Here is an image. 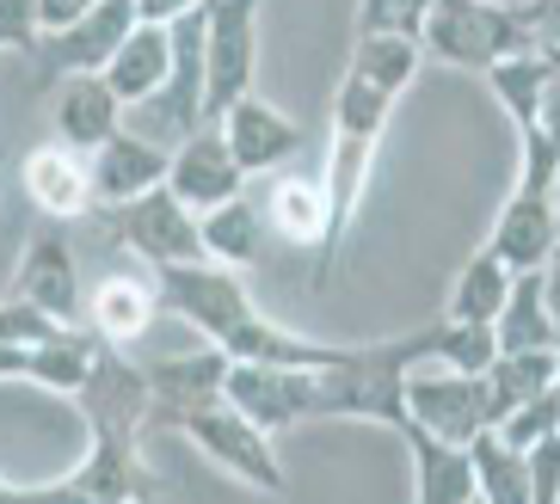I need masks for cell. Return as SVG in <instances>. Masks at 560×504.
Returning <instances> with one entry per match:
<instances>
[{
	"mask_svg": "<svg viewBox=\"0 0 560 504\" xmlns=\"http://www.w3.org/2000/svg\"><path fill=\"white\" fill-rule=\"evenodd\" d=\"M388 117H395V98L376 93L370 81H358L346 68V81L332 93L327 166H320V185H327V241L314 253V290H327V277L339 271V253H346L351 228H358L363 197H370V173H376V154H382V136H388Z\"/></svg>",
	"mask_w": 560,
	"mask_h": 504,
	"instance_id": "1",
	"label": "cell"
},
{
	"mask_svg": "<svg viewBox=\"0 0 560 504\" xmlns=\"http://www.w3.org/2000/svg\"><path fill=\"white\" fill-rule=\"evenodd\" d=\"M548 13H555V0H431L425 25H419V49L450 68L487 74L505 56L542 49Z\"/></svg>",
	"mask_w": 560,
	"mask_h": 504,
	"instance_id": "2",
	"label": "cell"
},
{
	"mask_svg": "<svg viewBox=\"0 0 560 504\" xmlns=\"http://www.w3.org/2000/svg\"><path fill=\"white\" fill-rule=\"evenodd\" d=\"M166 431L191 437L215 468L234 473V480H247L265 499H283V487H290V473H283V461H278V437H265L259 424H253L247 412H234L222 394L203 400V407H191V412H179Z\"/></svg>",
	"mask_w": 560,
	"mask_h": 504,
	"instance_id": "3",
	"label": "cell"
},
{
	"mask_svg": "<svg viewBox=\"0 0 560 504\" xmlns=\"http://www.w3.org/2000/svg\"><path fill=\"white\" fill-rule=\"evenodd\" d=\"M400 400H407V424H419V431H431L444 443H475L480 431L499 424L493 382L468 370H444V363L400 375Z\"/></svg>",
	"mask_w": 560,
	"mask_h": 504,
	"instance_id": "4",
	"label": "cell"
},
{
	"mask_svg": "<svg viewBox=\"0 0 560 504\" xmlns=\"http://www.w3.org/2000/svg\"><path fill=\"white\" fill-rule=\"evenodd\" d=\"M259 13L265 0H203V124H215L241 93H253Z\"/></svg>",
	"mask_w": 560,
	"mask_h": 504,
	"instance_id": "5",
	"label": "cell"
},
{
	"mask_svg": "<svg viewBox=\"0 0 560 504\" xmlns=\"http://www.w3.org/2000/svg\"><path fill=\"white\" fill-rule=\"evenodd\" d=\"M100 222H105V234H112V246L136 253L149 271H161V265H198V259H203L198 215L185 210L179 197L166 191V185L130 197V203H112V210H100Z\"/></svg>",
	"mask_w": 560,
	"mask_h": 504,
	"instance_id": "6",
	"label": "cell"
},
{
	"mask_svg": "<svg viewBox=\"0 0 560 504\" xmlns=\"http://www.w3.org/2000/svg\"><path fill=\"white\" fill-rule=\"evenodd\" d=\"M154 295H161V314L185 320L203 344H215L229 326H241L253 308H259L253 290L241 283V271L210 265V259H198V265H161V271H154Z\"/></svg>",
	"mask_w": 560,
	"mask_h": 504,
	"instance_id": "7",
	"label": "cell"
},
{
	"mask_svg": "<svg viewBox=\"0 0 560 504\" xmlns=\"http://www.w3.org/2000/svg\"><path fill=\"white\" fill-rule=\"evenodd\" d=\"M7 295L32 302L37 314H50L56 326H81V308H86V290H81V265H74V241L62 234V222H50L44 234L25 241L13 265V283Z\"/></svg>",
	"mask_w": 560,
	"mask_h": 504,
	"instance_id": "8",
	"label": "cell"
},
{
	"mask_svg": "<svg viewBox=\"0 0 560 504\" xmlns=\"http://www.w3.org/2000/svg\"><path fill=\"white\" fill-rule=\"evenodd\" d=\"M130 25H136V0H93L74 25L37 32V44L25 49V56H32L37 74L56 86L62 74H93V68H105V56L130 37Z\"/></svg>",
	"mask_w": 560,
	"mask_h": 504,
	"instance_id": "9",
	"label": "cell"
},
{
	"mask_svg": "<svg viewBox=\"0 0 560 504\" xmlns=\"http://www.w3.org/2000/svg\"><path fill=\"white\" fill-rule=\"evenodd\" d=\"M86 456L81 468L68 473L74 487L93 504H154L161 492V473L142 461V431H124V424H86Z\"/></svg>",
	"mask_w": 560,
	"mask_h": 504,
	"instance_id": "10",
	"label": "cell"
},
{
	"mask_svg": "<svg viewBox=\"0 0 560 504\" xmlns=\"http://www.w3.org/2000/svg\"><path fill=\"white\" fill-rule=\"evenodd\" d=\"M161 185L179 197L191 215H203V210H215V203H229V197L247 191V173L234 166L222 130H215V124H198V130H185V142L166 154V179Z\"/></svg>",
	"mask_w": 560,
	"mask_h": 504,
	"instance_id": "11",
	"label": "cell"
},
{
	"mask_svg": "<svg viewBox=\"0 0 560 504\" xmlns=\"http://www.w3.org/2000/svg\"><path fill=\"white\" fill-rule=\"evenodd\" d=\"M74 407H81L86 424H124V431H149V375H142V363H130L117 344L100 339V351H93V363H86L81 388L68 394Z\"/></svg>",
	"mask_w": 560,
	"mask_h": 504,
	"instance_id": "12",
	"label": "cell"
},
{
	"mask_svg": "<svg viewBox=\"0 0 560 504\" xmlns=\"http://www.w3.org/2000/svg\"><path fill=\"white\" fill-rule=\"evenodd\" d=\"M215 130H222V142H229L234 166L241 173H278L283 161H296V148H302V124L290 112H278L271 98L259 93H241L229 105V112L215 117Z\"/></svg>",
	"mask_w": 560,
	"mask_h": 504,
	"instance_id": "13",
	"label": "cell"
},
{
	"mask_svg": "<svg viewBox=\"0 0 560 504\" xmlns=\"http://www.w3.org/2000/svg\"><path fill=\"white\" fill-rule=\"evenodd\" d=\"M166 179V148L149 136L117 130L105 136L93 154H86V191H93V210H112V203H130V197L154 191Z\"/></svg>",
	"mask_w": 560,
	"mask_h": 504,
	"instance_id": "14",
	"label": "cell"
},
{
	"mask_svg": "<svg viewBox=\"0 0 560 504\" xmlns=\"http://www.w3.org/2000/svg\"><path fill=\"white\" fill-rule=\"evenodd\" d=\"M560 241V203L542 191H511L493 215V234H487V253L511 271H536V265L555 253Z\"/></svg>",
	"mask_w": 560,
	"mask_h": 504,
	"instance_id": "15",
	"label": "cell"
},
{
	"mask_svg": "<svg viewBox=\"0 0 560 504\" xmlns=\"http://www.w3.org/2000/svg\"><path fill=\"white\" fill-rule=\"evenodd\" d=\"M142 375H149V394H154L149 431H166L179 412H191V407H203V400H215V394H222L229 358H222L215 344H203V351H185V358L142 363Z\"/></svg>",
	"mask_w": 560,
	"mask_h": 504,
	"instance_id": "16",
	"label": "cell"
},
{
	"mask_svg": "<svg viewBox=\"0 0 560 504\" xmlns=\"http://www.w3.org/2000/svg\"><path fill=\"white\" fill-rule=\"evenodd\" d=\"M222 400L247 412L265 437H278L302 424V370H271V363H229L222 375Z\"/></svg>",
	"mask_w": 560,
	"mask_h": 504,
	"instance_id": "17",
	"label": "cell"
},
{
	"mask_svg": "<svg viewBox=\"0 0 560 504\" xmlns=\"http://www.w3.org/2000/svg\"><path fill=\"white\" fill-rule=\"evenodd\" d=\"M50 117H56V142L74 148V154H93L105 136L124 130V105H117V93L105 86L100 68L93 74H62Z\"/></svg>",
	"mask_w": 560,
	"mask_h": 504,
	"instance_id": "18",
	"label": "cell"
},
{
	"mask_svg": "<svg viewBox=\"0 0 560 504\" xmlns=\"http://www.w3.org/2000/svg\"><path fill=\"white\" fill-rule=\"evenodd\" d=\"M25 203L37 215H50V222H81L93 215V191H86V154L62 142H44L25 154Z\"/></svg>",
	"mask_w": 560,
	"mask_h": 504,
	"instance_id": "19",
	"label": "cell"
},
{
	"mask_svg": "<svg viewBox=\"0 0 560 504\" xmlns=\"http://www.w3.org/2000/svg\"><path fill=\"white\" fill-rule=\"evenodd\" d=\"M407 443L412 461V504H468L475 499V468H468V443H444L419 431V424H400L395 431Z\"/></svg>",
	"mask_w": 560,
	"mask_h": 504,
	"instance_id": "20",
	"label": "cell"
},
{
	"mask_svg": "<svg viewBox=\"0 0 560 504\" xmlns=\"http://www.w3.org/2000/svg\"><path fill=\"white\" fill-rule=\"evenodd\" d=\"M166 62H173V37H166V25H154V19H136L130 37L105 56V86L117 93V105H149V98H161L166 86Z\"/></svg>",
	"mask_w": 560,
	"mask_h": 504,
	"instance_id": "21",
	"label": "cell"
},
{
	"mask_svg": "<svg viewBox=\"0 0 560 504\" xmlns=\"http://www.w3.org/2000/svg\"><path fill=\"white\" fill-rule=\"evenodd\" d=\"M161 314V295H154V277H105L100 290H86V308H81V326L105 344H136L142 332L154 326Z\"/></svg>",
	"mask_w": 560,
	"mask_h": 504,
	"instance_id": "22",
	"label": "cell"
},
{
	"mask_svg": "<svg viewBox=\"0 0 560 504\" xmlns=\"http://www.w3.org/2000/svg\"><path fill=\"white\" fill-rule=\"evenodd\" d=\"M198 241L210 265H229V271H253L265 259V210L247 191L215 203V210L198 215Z\"/></svg>",
	"mask_w": 560,
	"mask_h": 504,
	"instance_id": "23",
	"label": "cell"
},
{
	"mask_svg": "<svg viewBox=\"0 0 560 504\" xmlns=\"http://www.w3.org/2000/svg\"><path fill=\"white\" fill-rule=\"evenodd\" d=\"M493 339L499 351H560V326L548 314L542 271H517L505 290V308L493 314Z\"/></svg>",
	"mask_w": 560,
	"mask_h": 504,
	"instance_id": "24",
	"label": "cell"
},
{
	"mask_svg": "<svg viewBox=\"0 0 560 504\" xmlns=\"http://www.w3.org/2000/svg\"><path fill=\"white\" fill-rule=\"evenodd\" d=\"M265 228H278V241L320 253V241H327V185L308 179V173H278L271 191H265Z\"/></svg>",
	"mask_w": 560,
	"mask_h": 504,
	"instance_id": "25",
	"label": "cell"
},
{
	"mask_svg": "<svg viewBox=\"0 0 560 504\" xmlns=\"http://www.w3.org/2000/svg\"><path fill=\"white\" fill-rule=\"evenodd\" d=\"M351 74L358 81H370L376 93H388V98H400L412 81H419V68H425V49H419V37H388V32H376V37H358L351 44Z\"/></svg>",
	"mask_w": 560,
	"mask_h": 504,
	"instance_id": "26",
	"label": "cell"
},
{
	"mask_svg": "<svg viewBox=\"0 0 560 504\" xmlns=\"http://www.w3.org/2000/svg\"><path fill=\"white\" fill-rule=\"evenodd\" d=\"M511 265H499L487 246H480L475 259L456 271L450 283V302H444V320H468V326H493V314L505 308V290H511Z\"/></svg>",
	"mask_w": 560,
	"mask_h": 504,
	"instance_id": "27",
	"label": "cell"
},
{
	"mask_svg": "<svg viewBox=\"0 0 560 504\" xmlns=\"http://www.w3.org/2000/svg\"><path fill=\"white\" fill-rule=\"evenodd\" d=\"M468 468H475V499L480 504H529L524 449H511L505 437L480 431V437L468 443Z\"/></svg>",
	"mask_w": 560,
	"mask_h": 504,
	"instance_id": "28",
	"label": "cell"
},
{
	"mask_svg": "<svg viewBox=\"0 0 560 504\" xmlns=\"http://www.w3.org/2000/svg\"><path fill=\"white\" fill-rule=\"evenodd\" d=\"M548 74H555V68H548V56H542V49H524V56H505V62H493V68H487V86H493L499 112L511 117V130L536 117Z\"/></svg>",
	"mask_w": 560,
	"mask_h": 504,
	"instance_id": "29",
	"label": "cell"
},
{
	"mask_svg": "<svg viewBox=\"0 0 560 504\" xmlns=\"http://www.w3.org/2000/svg\"><path fill=\"white\" fill-rule=\"evenodd\" d=\"M555 375H560V351H499V358L487 363V382H493L499 412L517 407V400H529V394H548Z\"/></svg>",
	"mask_w": 560,
	"mask_h": 504,
	"instance_id": "30",
	"label": "cell"
},
{
	"mask_svg": "<svg viewBox=\"0 0 560 504\" xmlns=\"http://www.w3.org/2000/svg\"><path fill=\"white\" fill-rule=\"evenodd\" d=\"M493 437H505L511 449H536L542 437H560V400H555V388L529 394V400H517V407H505V412H499V424H493Z\"/></svg>",
	"mask_w": 560,
	"mask_h": 504,
	"instance_id": "31",
	"label": "cell"
},
{
	"mask_svg": "<svg viewBox=\"0 0 560 504\" xmlns=\"http://www.w3.org/2000/svg\"><path fill=\"white\" fill-rule=\"evenodd\" d=\"M555 185H560V148L536 124H517V191L555 197Z\"/></svg>",
	"mask_w": 560,
	"mask_h": 504,
	"instance_id": "32",
	"label": "cell"
},
{
	"mask_svg": "<svg viewBox=\"0 0 560 504\" xmlns=\"http://www.w3.org/2000/svg\"><path fill=\"white\" fill-rule=\"evenodd\" d=\"M431 0H358V37H419Z\"/></svg>",
	"mask_w": 560,
	"mask_h": 504,
	"instance_id": "33",
	"label": "cell"
},
{
	"mask_svg": "<svg viewBox=\"0 0 560 504\" xmlns=\"http://www.w3.org/2000/svg\"><path fill=\"white\" fill-rule=\"evenodd\" d=\"M62 326L50 314H37L32 302H19V295H0V344H44L56 339Z\"/></svg>",
	"mask_w": 560,
	"mask_h": 504,
	"instance_id": "34",
	"label": "cell"
},
{
	"mask_svg": "<svg viewBox=\"0 0 560 504\" xmlns=\"http://www.w3.org/2000/svg\"><path fill=\"white\" fill-rule=\"evenodd\" d=\"M529 468V504H560V437H542L536 449H524Z\"/></svg>",
	"mask_w": 560,
	"mask_h": 504,
	"instance_id": "35",
	"label": "cell"
},
{
	"mask_svg": "<svg viewBox=\"0 0 560 504\" xmlns=\"http://www.w3.org/2000/svg\"><path fill=\"white\" fill-rule=\"evenodd\" d=\"M0 504H93L74 480H37V487H13V480H0Z\"/></svg>",
	"mask_w": 560,
	"mask_h": 504,
	"instance_id": "36",
	"label": "cell"
},
{
	"mask_svg": "<svg viewBox=\"0 0 560 504\" xmlns=\"http://www.w3.org/2000/svg\"><path fill=\"white\" fill-rule=\"evenodd\" d=\"M37 44V0H0V49H25Z\"/></svg>",
	"mask_w": 560,
	"mask_h": 504,
	"instance_id": "37",
	"label": "cell"
},
{
	"mask_svg": "<svg viewBox=\"0 0 560 504\" xmlns=\"http://www.w3.org/2000/svg\"><path fill=\"white\" fill-rule=\"evenodd\" d=\"M536 130L548 136V142L560 148V74H548V86H542V105H536V117H529Z\"/></svg>",
	"mask_w": 560,
	"mask_h": 504,
	"instance_id": "38",
	"label": "cell"
},
{
	"mask_svg": "<svg viewBox=\"0 0 560 504\" xmlns=\"http://www.w3.org/2000/svg\"><path fill=\"white\" fill-rule=\"evenodd\" d=\"M198 0H136V19H154V25H173L179 13H191Z\"/></svg>",
	"mask_w": 560,
	"mask_h": 504,
	"instance_id": "39",
	"label": "cell"
},
{
	"mask_svg": "<svg viewBox=\"0 0 560 504\" xmlns=\"http://www.w3.org/2000/svg\"><path fill=\"white\" fill-rule=\"evenodd\" d=\"M536 271H542V295H548V314H555V326H560V241H555V253H548V259L536 265Z\"/></svg>",
	"mask_w": 560,
	"mask_h": 504,
	"instance_id": "40",
	"label": "cell"
},
{
	"mask_svg": "<svg viewBox=\"0 0 560 504\" xmlns=\"http://www.w3.org/2000/svg\"><path fill=\"white\" fill-rule=\"evenodd\" d=\"M542 56H548V68L560 74V37H542Z\"/></svg>",
	"mask_w": 560,
	"mask_h": 504,
	"instance_id": "41",
	"label": "cell"
},
{
	"mask_svg": "<svg viewBox=\"0 0 560 504\" xmlns=\"http://www.w3.org/2000/svg\"><path fill=\"white\" fill-rule=\"evenodd\" d=\"M555 400H560V375H555Z\"/></svg>",
	"mask_w": 560,
	"mask_h": 504,
	"instance_id": "42",
	"label": "cell"
},
{
	"mask_svg": "<svg viewBox=\"0 0 560 504\" xmlns=\"http://www.w3.org/2000/svg\"><path fill=\"white\" fill-rule=\"evenodd\" d=\"M468 504H480V499H468Z\"/></svg>",
	"mask_w": 560,
	"mask_h": 504,
	"instance_id": "43",
	"label": "cell"
}]
</instances>
